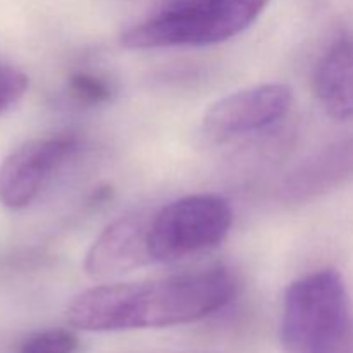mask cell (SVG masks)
Instances as JSON below:
<instances>
[{"label": "cell", "mask_w": 353, "mask_h": 353, "mask_svg": "<svg viewBox=\"0 0 353 353\" xmlns=\"http://www.w3.org/2000/svg\"><path fill=\"white\" fill-rule=\"evenodd\" d=\"M236 281L223 265L138 283L102 285L79 293L68 321L81 331H130L196 323L233 300Z\"/></svg>", "instance_id": "1"}, {"label": "cell", "mask_w": 353, "mask_h": 353, "mask_svg": "<svg viewBox=\"0 0 353 353\" xmlns=\"http://www.w3.org/2000/svg\"><path fill=\"white\" fill-rule=\"evenodd\" d=\"M285 353H353V312L336 269H321L286 288L281 314Z\"/></svg>", "instance_id": "2"}, {"label": "cell", "mask_w": 353, "mask_h": 353, "mask_svg": "<svg viewBox=\"0 0 353 353\" xmlns=\"http://www.w3.org/2000/svg\"><path fill=\"white\" fill-rule=\"evenodd\" d=\"M269 0H164L121 34L123 47L150 50L221 43L257 21Z\"/></svg>", "instance_id": "3"}, {"label": "cell", "mask_w": 353, "mask_h": 353, "mask_svg": "<svg viewBox=\"0 0 353 353\" xmlns=\"http://www.w3.org/2000/svg\"><path fill=\"white\" fill-rule=\"evenodd\" d=\"M233 224L230 202L212 193H196L152 210L148 248L152 264H171L203 254L224 241Z\"/></svg>", "instance_id": "4"}, {"label": "cell", "mask_w": 353, "mask_h": 353, "mask_svg": "<svg viewBox=\"0 0 353 353\" xmlns=\"http://www.w3.org/2000/svg\"><path fill=\"white\" fill-rule=\"evenodd\" d=\"M292 103V88L283 83L240 90L209 107L202 119V134L212 143H228L276 124L288 114Z\"/></svg>", "instance_id": "5"}, {"label": "cell", "mask_w": 353, "mask_h": 353, "mask_svg": "<svg viewBox=\"0 0 353 353\" xmlns=\"http://www.w3.org/2000/svg\"><path fill=\"white\" fill-rule=\"evenodd\" d=\"M76 150L78 140L65 134L34 138L17 147L0 165V203L10 210L33 203Z\"/></svg>", "instance_id": "6"}, {"label": "cell", "mask_w": 353, "mask_h": 353, "mask_svg": "<svg viewBox=\"0 0 353 353\" xmlns=\"http://www.w3.org/2000/svg\"><path fill=\"white\" fill-rule=\"evenodd\" d=\"M148 216L137 212L110 223L88 248L83 269L93 279H110L152 265Z\"/></svg>", "instance_id": "7"}, {"label": "cell", "mask_w": 353, "mask_h": 353, "mask_svg": "<svg viewBox=\"0 0 353 353\" xmlns=\"http://www.w3.org/2000/svg\"><path fill=\"white\" fill-rule=\"evenodd\" d=\"M353 179V134L307 159L283 181L285 202H309L338 190Z\"/></svg>", "instance_id": "8"}, {"label": "cell", "mask_w": 353, "mask_h": 353, "mask_svg": "<svg viewBox=\"0 0 353 353\" xmlns=\"http://www.w3.org/2000/svg\"><path fill=\"white\" fill-rule=\"evenodd\" d=\"M312 90L327 116L353 119V34L338 37L317 59Z\"/></svg>", "instance_id": "9"}, {"label": "cell", "mask_w": 353, "mask_h": 353, "mask_svg": "<svg viewBox=\"0 0 353 353\" xmlns=\"http://www.w3.org/2000/svg\"><path fill=\"white\" fill-rule=\"evenodd\" d=\"M68 92L81 105H100L112 99V86L107 79L92 72L79 71L69 76Z\"/></svg>", "instance_id": "10"}, {"label": "cell", "mask_w": 353, "mask_h": 353, "mask_svg": "<svg viewBox=\"0 0 353 353\" xmlns=\"http://www.w3.org/2000/svg\"><path fill=\"white\" fill-rule=\"evenodd\" d=\"M78 336L71 330H45L28 338L17 353H74L78 350Z\"/></svg>", "instance_id": "11"}, {"label": "cell", "mask_w": 353, "mask_h": 353, "mask_svg": "<svg viewBox=\"0 0 353 353\" xmlns=\"http://www.w3.org/2000/svg\"><path fill=\"white\" fill-rule=\"evenodd\" d=\"M30 79L21 69L0 64V116L9 112L28 92Z\"/></svg>", "instance_id": "12"}]
</instances>
